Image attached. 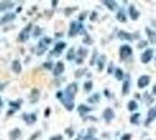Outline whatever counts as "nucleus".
I'll list each match as a JSON object with an SVG mask.
<instances>
[{
    "mask_svg": "<svg viewBox=\"0 0 156 140\" xmlns=\"http://www.w3.org/2000/svg\"><path fill=\"white\" fill-rule=\"evenodd\" d=\"M78 91V85L75 83H71L63 92V98H61L62 104L68 111H72L74 109V96Z\"/></svg>",
    "mask_w": 156,
    "mask_h": 140,
    "instance_id": "f257e3e1",
    "label": "nucleus"
},
{
    "mask_svg": "<svg viewBox=\"0 0 156 140\" xmlns=\"http://www.w3.org/2000/svg\"><path fill=\"white\" fill-rule=\"evenodd\" d=\"M132 53H133V49L129 46H127V44H124V46H122L120 48V57L122 60H126L128 56L132 55Z\"/></svg>",
    "mask_w": 156,
    "mask_h": 140,
    "instance_id": "f03ea898",
    "label": "nucleus"
},
{
    "mask_svg": "<svg viewBox=\"0 0 156 140\" xmlns=\"http://www.w3.org/2000/svg\"><path fill=\"white\" fill-rule=\"evenodd\" d=\"M79 29H82V26L79 23V22H75V21H73V22H71V28H69V36L71 38H73L74 35H77L79 32Z\"/></svg>",
    "mask_w": 156,
    "mask_h": 140,
    "instance_id": "7ed1b4c3",
    "label": "nucleus"
},
{
    "mask_svg": "<svg viewBox=\"0 0 156 140\" xmlns=\"http://www.w3.org/2000/svg\"><path fill=\"white\" fill-rule=\"evenodd\" d=\"M31 28H32V23H28L21 32H20L19 34V40L21 42H24V41H26L28 39V33L31 32Z\"/></svg>",
    "mask_w": 156,
    "mask_h": 140,
    "instance_id": "20e7f679",
    "label": "nucleus"
},
{
    "mask_svg": "<svg viewBox=\"0 0 156 140\" xmlns=\"http://www.w3.org/2000/svg\"><path fill=\"white\" fill-rule=\"evenodd\" d=\"M149 82H150V77L149 76H147V75H143V76H141L138 81H137V86L140 88V89H143V88H146L148 84H149Z\"/></svg>",
    "mask_w": 156,
    "mask_h": 140,
    "instance_id": "39448f33",
    "label": "nucleus"
},
{
    "mask_svg": "<svg viewBox=\"0 0 156 140\" xmlns=\"http://www.w3.org/2000/svg\"><path fill=\"white\" fill-rule=\"evenodd\" d=\"M153 54H154V50H153V49H147V50L142 54V56H141L142 63H148L149 61L153 59Z\"/></svg>",
    "mask_w": 156,
    "mask_h": 140,
    "instance_id": "423d86ee",
    "label": "nucleus"
},
{
    "mask_svg": "<svg viewBox=\"0 0 156 140\" xmlns=\"http://www.w3.org/2000/svg\"><path fill=\"white\" fill-rule=\"evenodd\" d=\"M14 19H15V14H14V13H7V14H5V15L0 19V25L8 23V22L13 21Z\"/></svg>",
    "mask_w": 156,
    "mask_h": 140,
    "instance_id": "0eeeda50",
    "label": "nucleus"
},
{
    "mask_svg": "<svg viewBox=\"0 0 156 140\" xmlns=\"http://www.w3.org/2000/svg\"><path fill=\"white\" fill-rule=\"evenodd\" d=\"M63 70H65L63 63H62V62H58V63L55 64V68H54V70H53V74H54V76H60V75L63 73Z\"/></svg>",
    "mask_w": 156,
    "mask_h": 140,
    "instance_id": "6e6552de",
    "label": "nucleus"
},
{
    "mask_svg": "<svg viewBox=\"0 0 156 140\" xmlns=\"http://www.w3.org/2000/svg\"><path fill=\"white\" fill-rule=\"evenodd\" d=\"M155 118H156V106H154V107H152V109L148 111V118L146 120V125L150 124Z\"/></svg>",
    "mask_w": 156,
    "mask_h": 140,
    "instance_id": "1a4fd4ad",
    "label": "nucleus"
},
{
    "mask_svg": "<svg viewBox=\"0 0 156 140\" xmlns=\"http://www.w3.org/2000/svg\"><path fill=\"white\" fill-rule=\"evenodd\" d=\"M103 119L106 120V121H110V120L114 118V112H113V110L112 109H109V107H107L104 111H103Z\"/></svg>",
    "mask_w": 156,
    "mask_h": 140,
    "instance_id": "9d476101",
    "label": "nucleus"
},
{
    "mask_svg": "<svg viewBox=\"0 0 156 140\" xmlns=\"http://www.w3.org/2000/svg\"><path fill=\"white\" fill-rule=\"evenodd\" d=\"M24 120L27 123V124H33L37 121V115L35 113H29V115H24Z\"/></svg>",
    "mask_w": 156,
    "mask_h": 140,
    "instance_id": "9b49d317",
    "label": "nucleus"
},
{
    "mask_svg": "<svg viewBox=\"0 0 156 140\" xmlns=\"http://www.w3.org/2000/svg\"><path fill=\"white\" fill-rule=\"evenodd\" d=\"M129 14H130V18L133 20H137L138 17H140V13L136 11V8H135L134 5H130V7H129Z\"/></svg>",
    "mask_w": 156,
    "mask_h": 140,
    "instance_id": "f8f14e48",
    "label": "nucleus"
},
{
    "mask_svg": "<svg viewBox=\"0 0 156 140\" xmlns=\"http://www.w3.org/2000/svg\"><path fill=\"white\" fill-rule=\"evenodd\" d=\"M146 32H147V35H148V38H149V41H150L152 43H156V33L155 32L152 30L149 27L146 28Z\"/></svg>",
    "mask_w": 156,
    "mask_h": 140,
    "instance_id": "ddd939ff",
    "label": "nucleus"
},
{
    "mask_svg": "<svg viewBox=\"0 0 156 140\" xmlns=\"http://www.w3.org/2000/svg\"><path fill=\"white\" fill-rule=\"evenodd\" d=\"M117 36L121 39V40H127V41H130L133 39V36L129 34V33H127V32H124V30H120L118 32V34H117Z\"/></svg>",
    "mask_w": 156,
    "mask_h": 140,
    "instance_id": "4468645a",
    "label": "nucleus"
},
{
    "mask_svg": "<svg viewBox=\"0 0 156 140\" xmlns=\"http://www.w3.org/2000/svg\"><path fill=\"white\" fill-rule=\"evenodd\" d=\"M39 90L38 89H33L32 90V94H31V103H35V102H38V99H39Z\"/></svg>",
    "mask_w": 156,
    "mask_h": 140,
    "instance_id": "2eb2a0df",
    "label": "nucleus"
},
{
    "mask_svg": "<svg viewBox=\"0 0 156 140\" xmlns=\"http://www.w3.org/2000/svg\"><path fill=\"white\" fill-rule=\"evenodd\" d=\"M20 133H21V132H20L19 128H14V130H12V131L10 132V139L17 140L20 137Z\"/></svg>",
    "mask_w": 156,
    "mask_h": 140,
    "instance_id": "dca6fc26",
    "label": "nucleus"
},
{
    "mask_svg": "<svg viewBox=\"0 0 156 140\" xmlns=\"http://www.w3.org/2000/svg\"><path fill=\"white\" fill-rule=\"evenodd\" d=\"M102 4L103 5H106L110 11H114L115 8H116V2L115 1H109V0H103L102 1Z\"/></svg>",
    "mask_w": 156,
    "mask_h": 140,
    "instance_id": "f3484780",
    "label": "nucleus"
},
{
    "mask_svg": "<svg viewBox=\"0 0 156 140\" xmlns=\"http://www.w3.org/2000/svg\"><path fill=\"white\" fill-rule=\"evenodd\" d=\"M13 2H8V1H1L0 2V11H5L7 8H12L13 7Z\"/></svg>",
    "mask_w": 156,
    "mask_h": 140,
    "instance_id": "a211bd4d",
    "label": "nucleus"
},
{
    "mask_svg": "<svg viewBox=\"0 0 156 140\" xmlns=\"http://www.w3.org/2000/svg\"><path fill=\"white\" fill-rule=\"evenodd\" d=\"M104 64H106V56L104 55H102V56H100L98 60V68L99 70L101 71L103 68H104Z\"/></svg>",
    "mask_w": 156,
    "mask_h": 140,
    "instance_id": "6ab92c4d",
    "label": "nucleus"
},
{
    "mask_svg": "<svg viewBox=\"0 0 156 140\" xmlns=\"http://www.w3.org/2000/svg\"><path fill=\"white\" fill-rule=\"evenodd\" d=\"M66 47V42H58L54 47V52H58V54H60Z\"/></svg>",
    "mask_w": 156,
    "mask_h": 140,
    "instance_id": "aec40b11",
    "label": "nucleus"
},
{
    "mask_svg": "<svg viewBox=\"0 0 156 140\" xmlns=\"http://www.w3.org/2000/svg\"><path fill=\"white\" fill-rule=\"evenodd\" d=\"M12 69L14 73H20L21 71V64L18 60L13 61V64H12Z\"/></svg>",
    "mask_w": 156,
    "mask_h": 140,
    "instance_id": "412c9836",
    "label": "nucleus"
},
{
    "mask_svg": "<svg viewBox=\"0 0 156 140\" xmlns=\"http://www.w3.org/2000/svg\"><path fill=\"white\" fill-rule=\"evenodd\" d=\"M129 86H130V81L127 80L123 83V86H122V94L123 95H127L129 92Z\"/></svg>",
    "mask_w": 156,
    "mask_h": 140,
    "instance_id": "4be33fe9",
    "label": "nucleus"
},
{
    "mask_svg": "<svg viewBox=\"0 0 156 140\" xmlns=\"http://www.w3.org/2000/svg\"><path fill=\"white\" fill-rule=\"evenodd\" d=\"M74 56H75V50H74V48H71V49L68 50V53H67L66 59L68 61H73L74 60Z\"/></svg>",
    "mask_w": 156,
    "mask_h": 140,
    "instance_id": "5701e85b",
    "label": "nucleus"
},
{
    "mask_svg": "<svg viewBox=\"0 0 156 140\" xmlns=\"http://www.w3.org/2000/svg\"><path fill=\"white\" fill-rule=\"evenodd\" d=\"M92 110V107H88V106H86V105H83V104H81L80 106H79V112L80 113H85V112H88V111H91Z\"/></svg>",
    "mask_w": 156,
    "mask_h": 140,
    "instance_id": "b1692460",
    "label": "nucleus"
},
{
    "mask_svg": "<svg viewBox=\"0 0 156 140\" xmlns=\"http://www.w3.org/2000/svg\"><path fill=\"white\" fill-rule=\"evenodd\" d=\"M136 109H137V103L134 102V100H130V102L128 103V110H129V111H134V110H136Z\"/></svg>",
    "mask_w": 156,
    "mask_h": 140,
    "instance_id": "393cba45",
    "label": "nucleus"
},
{
    "mask_svg": "<svg viewBox=\"0 0 156 140\" xmlns=\"http://www.w3.org/2000/svg\"><path fill=\"white\" fill-rule=\"evenodd\" d=\"M116 19H117L118 21H121V22H126V21H127V18H126V15H124V13H123L122 11L117 13Z\"/></svg>",
    "mask_w": 156,
    "mask_h": 140,
    "instance_id": "a878e982",
    "label": "nucleus"
},
{
    "mask_svg": "<svg viewBox=\"0 0 156 140\" xmlns=\"http://www.w3.org/2000/svg\"><path fill=\"white\" fill-rule=\"evenodd\" d=\"M115 77H116V80L121 81L123 78V71L120 69V68H117L116 70H115Z\"/></svg>",
    "mask_w": 156,
    "mask_h": 140,
    "instance_id": "bb28decb",
    "label": "nucleus"
},
{
    "mask_svg": "<svg viewBox=\"0 0 156 140\" xmlns=\"http://www.w3.org/2000/svg\"><path fill=\"white\" fill-rule=\"evenodd\" d=\"M99 100H100V95H99V94H95L94 96H92V97L88 98V102H89V103H98Z\"/></svg>",
    "mask_w": 156,
    "mask_h": 140,
    "instance_id": "cd10ccee",
    "label": "nucleus"
},
{
    "mask_svg": "<svg viewBox=\"0 0 156 140\" xmlns=\"http://www.w3.org/2000/svg\"><path fill=\"white\" fill-rule=\"evenodd\" d=\"M83 86H85V90H86V91H91L92 88H93V82H92V81H88V82L85 83Z\"/></svg>",
    "mask_w": 156,
    "mask_h": 140,
    "instance_id": "c85d7f7f",
    "label": "nucleus"
},
{
    "mask_svg": "<svg viewBox=\"0 0 156 140\" xmlns=\"http://www.w3.org/2000/svg\"><path fill=\"white\" fill-rule=\"evenodd\" d=\"M138 118H140V113H135V115H133L132 118H130V123H133V124H137Z\"/></svg>",
    "mask_w": 156,
    "mask_h": 140,
    "instance_id": "c756f323",
    "label": "nucleus"
},
{
    "mask_svg": "<svg viewBox=\"0 0 156 140\" xmlns=\"http://www.w3.org/2000/svg\"><path fill=\"white\" fill-rule=\"evenodd\" d=\"M10 106H12L13 109H20V104L19 103H15V102H10Z\"/></svg>",
    "mask_w": 156,
    "mask_h": 140,
    "instance_id": "7c9ffc66",
    "label": "nucleus"
},
{
    "mask_svg": "<svg viewBox=\"0 0 156 140\" xmlns=\"http://www.w3.org/2000/svg\"><path fill=\"white\" fill-rule=\"evenodd\" d=\"M79 55L80 56H86L87 55V49H83V48H80V50H79Z\"/></svg>",
    "mask_w": 156,
    "mask_h": 140,
    "instance_id": "2f4dec72",
    "label": "nucleus"
},
{
    "mask_svg": "<svg viewBox=\"0 0 156 140\" xmlns=\"http://www.w3.org/2000/svg\"><path fill=\"white\" fill-rule=\"evenodd\" d=\"M114 71V64L113 63H109V65H108V70H107V73L108 74H112Z\"/></svg>",
    "mask_w": 156,
    "mask_h": 140,
    "instance_id": "473e14b6",
    "label": "nucleus"
},
{
    "mask_svg": "<svg viewBox=\"0 0 156 140\" xmlns=\"http://www.w3.org/2000/svg\"><path fill=\"white\" fill-rule=\"evenodd\" d=\"M40 133H41L40 131H38V132H35V133H34V134H33V136H32V137H31V138H29L28 140H35V139H37V138H38V137L40 136Z\"/></svg>",
    "mask_w": 156,
    "mask_h": 140,
    "instance_id": "72a5a7b5",
    "label": "nucleus"
},
{
    "mask_svg": "<svg viewBox=\"0 0 156 140\" xmlns=\"http://www.w3.org/2000/svg\"><path fill=\"white\" fill-rule=\"evenodd\" d=\"M147 43H148L147 41H141V43H138V44H137V47H138V48H142V47H146V46H147Z\"/></svg>",
    "mask_w": 156,
    "mask_h": 140,
    "instance_id": "f704fd0d",
    "label": "nucleus"
},
{
    "mask_svg": "<svg viewBox=\"0 0 156 140\" xmlns=\"http://www.w3.org/2000/svg\"><path fill=\"white\" fill-rule=\"evenodd\" d=\"M43 68H45V69H52V63H51V62L45 63V64H43Z\"/></svg>",
    "mask_w": 156,
    "mask_h": 140,
    "instance_id": "c9c22d12",
    "label": "nucleus"
},
{
    "mask_svg": "<svg viewBox=\"0 0 156 140\" xmlns=\"http://www.w3.org/2000/svg\"><path fill=\"white\" fill-rule=\"evenodd\" d=\"M132 139V136L130 134H124V136H122V138L121 140H130Z\"/></svg>",
    "mask_w": 156,
    "mask_h": 140,
    "instance_id": "e433bc0d",
    "label": "nucleus"
},
{
    "mask_svg": "<svg viewBox=\"0 0 156 140\" xmlns=\"http://www.w3.org/2000/svg\"><path fill=\"white\" fill-rule=\"evenodd\" d=\"M95 57H96V52H94V56H92V61H91V65H93L96 61H95Z\"/></svg>",
    "mask_w": 156,
    "mask_h": 140,
    "instance_id": "4c0bfd02",
    "label": "nucleus"
},
{
    "mask_svg": "<svg viewBox=\"0 0 156 140\" xmlns=\"http://www.w3.org/2000/svg\"><path fill=\"white\" fill-rule=\"evenodd\" d=\"M51 140H62V137L61 136H55V137H52Z\"/></svg>",
    "mask_w": 156,
    "mask_h": 140,
    "instance_id": "58836bf2",
    "label": "nucleus"
},
{
    "mask_svg": "<svg viewBox=\"0 0 156 140\" xmlns=\"http://www.w3.org/2000/svg\"><path fill=\"white\" fill-rule=\"evenodd\" d=\"M95 19H96V13H95V12H93V13H92V15H91V20L93 21V20H95Z\"/></svg>",
    "mask_w": 156,
    "mask_h": 140,
    "instance_id": "ea45409f",
    "label": "nucleus"
},
{
    "mask_svg": "<svg viewBox=\"0 0 156 140\" xmlns=\"http://www.w3.org/2000/svg\"><path fill=\"white\" fill-rule=\"evenodd\" d=\"M49 112H51V110H49V109H47V110L45 111V117H48V116H49Z\"/></svg>",
    "mask_w": 156,
    "mask_h": 140,
    "instance_id": "a19ab883",
    "label": "nucleus"
},
{
    "mask_svg": "<svg viewBox=\"0 0 156 140\" xmlns=\"http://www.w3.org/2000/svg\"><path fill=\"white\" fill-rule=\"evenodd\" d=\"M39 34H40V28H37V29H35V33H34V36H38Z\"/></svg>",
    "mask_w": 156,
    "mask_h": 140,
    "instance_id": "79ce46f5",
    "label": "nucleus"
},
{
    "mask_svg": "<svg viewBox=\"0 0 156 140\" xmlns=\"http://www.w3.org/2000/svg\"><path fill=\"white\" fill-rule=\"evenodd\" d=\"M4 88H5V84H4V83H0V90H2Z\"/></svg>",
    "mask_w": 156,
    "mask_h": 140,
    "instance_id": "37998d69",
    "label": "nucleus"
},
{
    "mask_svg": "<svg viewBox=\"0 0 156 140\" xmlns=\"http://www.w3.org/2000/svg\"><path fill=\"white\" fill-rule=\"evenodd\" d=\"M153 94H154V95H156V84L154 85V88H153Z\"/></svg>",
    "mask_w": 156,
    "mask_h": 140,
    "instance_id": "c03bdc74",
    "label": "nucleus"
},
{
    "mask_svg": "<svg viewBox=\"0 0 156 140\" xmlns=\"http://www.w3.org/2000/svg\"><path fill=\"white\" fill-rule=\"evenodd\" d=\"M77 63H79V64H81L82 63V59L80 57V59H78V61H77Z\"/></svg>",
    "mask_w": 156,
    "mask_h": 140,
    "instance_id": "a18cd8bd",
    "label": "nucleus"
},
{
    "mask_svg": "<svg viewBox=\"0 0 156 140\" xmlns=\"http://www.w3.org/2000/svg\"><path fill=\"white\" fill-rule=\"evenodd\" d=\"M52 4H53V6L55 7V6H57V4H58V1H52Z\"/></svg>",
    "mask_w": 156,
    "mask_h": 140,
    "instance_id": "49530a36",
    "label": "nucleus"
},
{
    "mask_svg": "<svg viewBox=\"0 0 156 140\" xmlns=\"http://www.w3.org/2000/svg\"><path fill=\"white\" fill-rule=\"evenodd\" d=\"M61 96H62V92H58V97H59V98H61Z\"/></svg>",
    "mask_w": 156,
    "mask_h": 140,
    "instance_id": "de8ad7c7",
    "label": "nucleus"
},
{
    "mask_svg": "<svg viewBox=\"0 0 156 140\" xmlns=\"http://www.w3.org/2000/svg\"><path fill=\"white\" fill-rule=\"evenodd\" d=\"M2 105V100H1V97H0V106Z\"/></svg>",
    "mask_w": 156,
    "mask_h": 140,
    "instance_id": "09e8293b",
    "label": "nucleus"
},
{
    "mask_svg": "<svg viewBox=\"0 0 156 140\" xmlns=\"http://www.w3.org/2000/svg\"><path fill=\"white\" fill-rule=\"evenodd\" d=\"M93 140H98V139H93Z\"/></svg>",
    "mask_w": 156,
    "mask_h": 140,
    "instance_id": "8fccbe9b",
    "label": "nucleus"
}]
</instances>
